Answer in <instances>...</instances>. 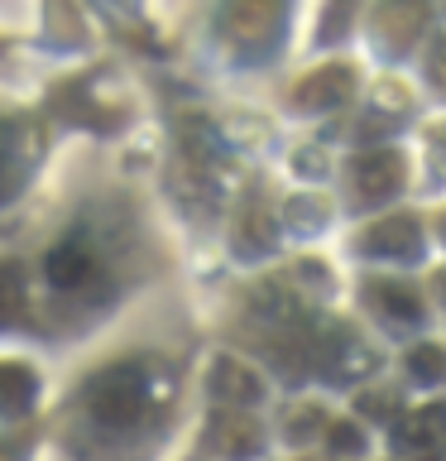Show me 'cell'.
Wrapping results in <instances>:
<instances>
[{"label": "cell", "mask_w": 446, "mask_h": 461, "mask_svg": "<svg viewBox=\"0 0 446 461\" xmlns=\"http://www.w3.org/2000/svg\"><path fill=\"white\" fill-rule=\"evenodd\" d=\"M149 403H154L149 375L139 366H129V360L96 370L82 389V413L92 418L101 432H129L144 413H149Z\"/></svg>", "instance_id": "6da1fadb"}, {"label": "cell", "mask_w": 446, "mask_h": 461, "mask_svg": "<svg viewBox=\"0 0 446 461\" xmlns=\"http://www.w3.org/2000/svg\"><path fill=\"white\" fill-rule=\"evenodd\" d=\"M283 20H288V0H226L216 29H221V43L230 49V58L264 63L279 49Z\"/></svg>", "instance_id": "7a4b0ae2"}, {"label": "cell", "mask_w": 446, "mask_h": 461, "mask_svg": "<svg viewBox=\"0 0 446 461\" xmlns=\"http://www.w3.org/2000/svg\"><path fill=\"white\" fill-rule=\"evenodd\" d=\"M403 178H408V164H403L398 149H360L351 158V168H345V183H351V202L355 207H379V202L398 197Z\"/></svg>", "instance_id": "3957f363"}, {"label": "cell", "mask_w": 446, "mask_h": 461, "mask_svg": "<svg viewBox=\"0 0 446 461\" xmlns=\"http://www.w3.org/2000/svg\"><path fill=\"white\" fill-rule=\"evenodd\" d=\"M427 14H432L427 0H379L370 14L374 49L388 53V58L413 53V43L423 39V29H427Z\"/></svg>", "instance_id": "277c9868"}, {"label": "cell", "mask_w": 446, "mask_h": 461, "mask_svg": "<svg viewBox=\"0 0 446 461\" xmlns=\"http://www.w3.org/2000/svg\"><path fill=\"white\" fill-rule=\"evenodd\" d=\"M312 360H317V370H322V375H331V380H360V375L379 370V356H374L351 327L312 331Z\"/></svg>", "instance_id": "5b68a950"}, {"label": "cell", "mask_w": 446, "mask_h": 461, "mask_svg": "<svg viewBox=\"0 0 446 461\" xmlns=\"http://www.w3.org/2000/svg\"><path fill=\"white\" fill-rule=\"evenodd\" d=\"M207 452L226 461H245L264 452V423L250 409H216L207 418Z\"/></svg>", "instance_id": "8992f818"}, {"label": "cell", "mask_w": 446, "mask_h": 461, "mask_svg": "<svg viewBox=\"0 0 446 461\" xmlns=\"http://www.w3.org/2000/svg\"><path fill=\"white\" fill-rule=\"evenodd\" d=\"M43 274H49L53 294H86L92 284H101V259L86 240L67 236L43 255Z\"/></svg>", "instance_id": "52a82bcc"}, {"label": "cell", "mask_w": 446, "mask_h": 461, "mask_svg": "<svg viewBox=\"0 0 446 461\" xmlns=\"http://www.w3.org/2000/svg\"><path fill=\"white\" fill-rule=\"evenodd\" d=\"M351 96H355V72L345 68V63L312 68L308 77H298V82H293V92H288V101H293L298 111H312V115L351 106Z\"/></svg>", "instance_id": "ba28073f"}, {"label": "cell", "mask_w": 446, "mask_h": 461, "mask_svg": "<svg viewBox=\"0 0 446 461\" xmlns=\"http://www.w3.org/2000/svg\"><path fill=\"white\" fill-rule=\"evenodd\" d=\"M355 250L370 255V259H417V255H423V221L408 216V212L379 216L374 226L360 230Z\"/></svg>", "instance_id": "9c48e42d"}, {"label": "cell", "mask_w": 446, "mask_h": 461, "mask_svg": "<svg viewBox=\"0 0 446 461\" xmlns=\"http://www.w3.org/2000/svg\"><path fill=\"white\" fill-rule=\"evenodd\" d=\"M394 442L408 461H446V403H427L394 423Z\"/></svg>", "instance_id": "30bf717a"}, {"label": "cell", "mask_w": 446, "mask_h": 461, "mask_svg": "<svg viewBox=\"0 0 446 461\" xmlns=\"http://www.w3.org/2000/svg\"><path fill=\"white\" fill-rule=\"evenodd\" d=\"M207 389H211L216 409H254V403L264 399L259 370H250L240 356H216L211 375H207Z\"/></svg>", "instance_id": "8fae6325"}, {"label": "cell", "mask_w": 446, "mask_h": 461, "mask_svg": "<svg viewBox=\"0 0 446 461\" xmlns=\"http://www.w3.org/2000/svg\"><path fill=\"white\" fill-rule=\"evenodd\" d=\"M34 149H39L34 125L14 121V115H0V202H5L14 187L29 178V168H34Z\"/></svg>", "instance_id": "7c38bea8"}, {"label": "cell", "mask_w": 446, "mask_h": 461, "mask_svg": "<svg viewBox=\"0 0 446 461\" xmlns=\"http://www.w3.org/2000/svg\"><path fill=\"white\" fill-rule=\"evenodd\" d=\"M365 303L394 327H417L427 317L423 294H417L413 284H403V279H370L365 284Z\"/></svg>", "instance_id": "4fadbf2b"}, {"label": "cell", "mask_w": 446, "mask_h": 461, "mask_svg": "<svg viewBox=\"0 0 446 461\" xmlns=\"http://www.w3.org/2000/svg\"><path fill=\"white\" fill-rule=\"evenodd\" d=\"M273 245H279V221H273V212L264 202H250L236 221V255L259 259V255H269Z\"/></svg>", "instance_id": "5bb4252c"}, {"label": "cell", "mask_w": 446, "mask_h": 461, "mask_svg": "<svg viewBox=\"0 0 446 461\" xmlns=\"http://www.w3.org/2000/svg\"><path fill=\"white\" fill-rule=\"evenodd\" d=\"M39 394V375L20 360H0V413H24Z\"/></svg>", "instance_id": "9a60e30c"}, {"label": "cell", "mask_w": 446, "mask_h": 461, "mask_svg": "<svg viewBox=\"0 0 446 461\" xmlns=\"http://www.w3.org/2000/svg\"><path fill=\"white\" fill-rule=\"evenodd\" d=\"M29 298H24V265L20 259H0V331L24 322Z\"/></svg>", "instance_id": "2e32d148"}, {"label": "cell", "mask_w": 446, "mask_h": 461, "mask_svg": "<svg viewBox=\"0 0 446 461\" xmlns=\"http://www.w3.org/2000/svg\"><path fill=\"white\" fill-rule=\"evenodd\" d=\"M408 375L417 384H442L446 380V346L442 341H417L408 351Z\"/></svg>", "instance_id": "e0dca14e"}, {"label": "cell", "mask_w": 446, "mask_h": 461, "mask_svg": "<svg viewBox=\"0 0 446 461\" xmlns=\"http://www.w3.org/2000/svg\"><path fill=\"white\" fill-rule=\"evenodd\" d=\"M326 428H331V413L322 409V403H298V409L288 413L283 438L288 442H317V438H326Z\"/></svg>", "instance_id": "ac0fdd59"}, {"label": "cell", "mask_w": 446, "mask_h": 461, "mask_svg": "<svg viewBox=\"0 0 446 461\" xmlns=\"http://www.w3.org/2000/svg\"><path fill=\"white\" fill-rule=\"evenodd\" d=\"M355 413L370 418V423H398V394L394 389H365L355 399Z\"/></svg>", "instance_id": "d6986e66"}, {"label": "cell", "mask_w": 446, "mask_h": 461, "mask_svg": "<svg viewBox=\"0 0 446 461\" xmlns=\"http://www.w3.org/2000/svg\"><path fill=\"white\" fill-rule=\"evenodd\" d=\"M326 447H331L336 456H360V452H365V428L351 423V418H331Z\"/></svg>", "instance_id": "ffe728a7"}, {"label": "cell", "mask_w": 446, "mask_h": 461, "mask_svg": "<svg viewBox=\"0 0 446 461\" xmlns=\"http://www.w3.org/2000/svg\"><path fill=\"white\" fill-rule=\"evenodd\" d=\"M345 20H351V0H331V14L322 20V39L331 43V39H336L341 29H345Z\"/></svg>", "instance_id": "44dd1931"}, {"label": "cell", "mask_w": 446, "mask_h": 461, "mask_svg": "<svg viewBox=\"0 0 446 461\" xmlns=\"http://www.w3.org/2000/svg\"><path fill=\"white\" fill-rule=\"evenodd\" d=\"M427 82L446 96V39H437V49H432V58H427Z\"/></svg>", "instance_id": "7402d4cb"}, {"label": "cell", "mask_w": 446, "mask_h": 461, "mask_svg": "<svg viewBox=\"0 0 446 461\" xmlns=\"http://www.w3.org/2000/svg\"><path fill=\"white\" fill-rule=\"evenodd\" d=\"M437 303H446V269H437Z\"/></svg>", "instance_id": "603a6c76"}, {"label": "cell", "mask_w": 446, "mask_h": 461, "mask_svg": "<svg viewBox=\"0 0 446 461\" xmlns=\"http://www.w3.org/2000/svg\"><path fill=\"white\" fill-rule=\"evenodd\" d=\"M298 461H351V456H336V452H326V456H298Z\"/></svg>", "instance_id": "cb8c5ba5"}, {"label": "cell", "mask_w": 446, "mask_h": 461, "mask_svg": "<svg viewBox=\"0 0 446 461\" xmlns=\"http://www.w3.org/2000/svg\"><path fill=\"white\" fill-rule=\"evenodd\" d=\"M437 230H442V240H446V216H442V221H437Z\"/></svg>", "instance_id": "d4e9b609"}, {"label": "cell", "mask_w": 446, "mask_h": 461, "mask_svg": "<svg viewBox=\"0 0 446 461\" xmlns=\"http://www.w3.org/2000/svg\"><path fill=\"white\" fill-rule=\"evenodd\" d=\"M442 10H446V0H442Z\"/></svg>", "instance_id": "484cf974"}, {"label": "cell", "mask_w": 446, "mask_h": 461, "mask_svg": "<svg viewBox=\"0 0 446 461\" xmlns=\"http://www.w3.org/2000/svg\"><path fill=\"white\" fill-rule=\"evenodd\" d=\"M403 461H408V456H403Z\"/></svg>", "instance_id": "4316f807"}]
</instances>
